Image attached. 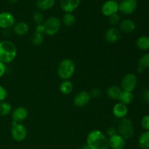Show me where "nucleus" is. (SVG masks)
<instances>
[{
  "instance_id": "1",
  "label": "nucleus",
  "mask_w": 149,
  "mask_h": 149,
  "mask_svg": "<svg viewBox=\"0 0 149 149\" xmlns=\"http://www.w3.org/2000/svg\"><path fill=\"white\" fill-rule=\"evenodd\" d=\"M86 145L90 149H109V138L98 130H94L89 132L87 137Z\"/></svg>"
},
{
  "instance_id": "2",
  "label": "nucleus",
  "mask_w": 149,
  "mask_h": 149,
  "mask_svg": "<svg viewBox=\"0 0 149 149\" xmlns=\"http://www.w3.org/2000/svg\"><path fill=\"white\" fill-rule=\"evenodd\" d=\"M17 55V49L13 42L3 40L0 42V61L4 64L13 62Z\"/></svg>"
},
{
  "instance_id": "3",
  "label": "nucleus",
  "mask_w": 149,
  "mask_h": 149,
  "mask_svg": "<svg viewBox=\"0 0 149 149\" xmlns=\"http://www.w3.org/2000/svg\"><path fill=\"white\" fill-rule=\"evenodd\" d=\"M76 71V65L74 61L68 58L63 59L59 63L57 73L62 80H69L74 75Z\"/></svg>"
},
{
  "instance_id": "4",
  "label": "nucleus",
  "mask_w": 149,
  "mask_h": 149,
  "mask_svg": "<svg viewBox=\"0 0 149 149\" xmlns=\"http://www.w3.org/2000/svg\"><path fill=\"white\" fill-rule=\"evenodd\" d=\"M134 126L132 122L127 117L120 119L118 124V134L125 141L130 139L134 135Z\"/></svg>"
},
{
  "instance_id": "5",
  "label": "nucleus",
  "mask_w": 149,
  "mask_h": 149,
  "mask_svg": "<svg viewBox=\"0 0 149 149\" xmlns=\"http://www.w3.org/2000/svg\"><path fill=\"white\" fill-rule=\"evenodd\" d=\"M45 27V33L47 36H52L59 32L61 28V21L55 16L49 17L43 23Z\"/></svg>"
},
{
  "instance_id": "6",
  "label": "nucleus",
  "mask_w": 149,
  "mask_h": 149,
  "mask_svg": "<svg viewBox=\"0 0 149 149\" xmlns=\"http://www.w3.org/2000/svg\"><path fill=\"white\" fill-rule=\"evenodd\" d=\"M11 128V136L17 142H22L26 138L28 135L27 129L22 123H17L13 121Z\"/></svg>"
},
{
  "instance_id": "7",
  "label": "nucleus",
  "mask_w": 149,
  "mask_h": 149,
  "mask_svg": "<svg viewBox=\"0 0 149 149\" xmlns=\"http://www.w3.org/2000/svg\"><path fill=\"white\" fill-rule=\"evenodd\" d=\"M137 84H138V78L136 75L132 73H128L125 74L121 81L122 90L131 93H132L136 89Z\"/></svg>"
},
{
  "instance_id": "8",
  "label": "nucleus",
  "mask_w": 149,
  "mask_h": 149,
  "mask_svg": "<svg viewBox=\"0 0 149 149\" xmlns=\"http://www.w3.org/2000/svg\"><path fill=\"white\" fill-rule=\"evenodd\" d=\"M138 6L137 0H122L119 3V11L126 15H131L135 11Z\"/></svg>"
},
{
  "instance_id": "9",
  "label": "nucleus",
  "mask_w": 149,
  "mask_h": 149,
  "mask_svg": "<svg viewBox=\"0 0 149 149\" xmlns=\"http://www.w3.org/2000/svg\"><path fill=\"white\" fill-rule=\"evenodd\" d=\"M118 11H119V3L116 0H108L102 5V13L107 17L116 14Z\"/></svg>"
},
{
  "instance_id": "10",
  "label": "nucleus",
  "mask_w": 149,
  "mask_h": 149,
  "mask_svg": "<svg viewBox=\"0 0 149 149\" xmlns=\"http://www.w3.org/2000/svg\"><path fill=\"white\" fill-rule=\"evenodd\" d=\"M15 23V18L12 13L9 12L0 13V28L3 29H10Z\"/></svg>"
},
{
  "instance_id": "11",
  "label": "nucleus",
  "mask_w": 149,
  "mask_h": 149,
  "mask_svg": "<svg viewBox=\"0 0 149 149\" xmlns=\"http://www.w3.org/2000/svg\"><path fill=\"white\" fill-rule=\"evenodd\" d=\"M90 100H91V96L90 93L82 90L79 92L75 95L74 99V104L77 107H84L88 104Z\"/></svg>"
},
{
  "instance_id": "12",
  "label": "nucleus",
  "mask_w": 149,
  "mask_h": 149,
  "mask_svg": "<svg viewBox=\"0 0 149 149\" xmlns=\"http://www.w3.org/2000/svg\"><path fill=\"white\" fill-rule=\"evenodd\" d=\"M29 116V111L27 109L23 106H19L12 112V119L13 121L17 123H22V122L26 120Z\"/></svg>"
},
{
  "instance_id": "13",
  "label": "nucleus",
  "mask_w": 149,
  "mask_h": 149,
  "mask_svg": "<svg viewBox=\"0 0 149 149\" xmlns=\"http://www.w3.org/2000/svg\"><path fill=\"white\" fill-rule=\"evenodd\" d=\"M121 31L115 26L109 28L105 33V39L109 43H116L121 39Z\"/></svg>"
},
{
  "instance_id": "14",
  "label": "nucleus",
  "mask_w": 149,
  "mask_h": 149,
  "mask_svg": "<svg viewBox=\"0 0 149 149\" xmlns=\"http://www.w3.org/2000/svg\"><path fill=\"white\" fill-rule=\"evenodd\" d=\"M81 0H61L60 6L65 13H72L80 5Z\"/></svg>"
},
{
  "instance_id": "15",
  "label": "nucleus",
  "mask_w": 149,
  "mask_h": 149,
  "mask_svg": "<svg viewBox=\"0 0 149 149\" xmlns=\"http://www.w3.org/2000/svg\"><path fill=\"white\" fill-rule=\"evenodd\" d=\"M109 142L111 149H124L126 146V141L118 133L109 137Z\"/></svg>"
},
{
  "instance_id": "16",
  "label": "nucleus",
  "mask_w": 149,
  "mask_h": 149,
  "mask_svg": "<svg viewBox=\"0 0 149 149\" xmlns=\"http://www.w3.org/2000/svg\"><path fill=\"white\" fill-rule=\"evenodd\" d=\"M112 113H113V116L117 119H122L123 118H125L128 113L127 106L120 103V102L116 103L112 109Z\"/></svg>"
},
{
  "instance_id": "17",
  "label": "nucleus",
  "mask_w": 149,
  "mask_h": 149,
  "mask_svg": "<svg viewBox=\"0 0 149 149\" xmlns=\"http://www.w3.org/2000/svg\"><path fill=\"white\" fill-rule=\"evenodd\" d=\"M29 31H30L29 25L24 21L15 23L13 26V32L15 33V34L19 36H26V34H28Z\"/></svg>"
},
{
  "instance_id": "18",
  "label": "nucleus",
  "mask_w": 149,
  "mask_h": 149,
  "mask_svg": "<svg viewBox=\"0 0 149 149\" xmlns=\"http://www.w3.org/2000/svg\"><path fill=\"white\" fill-rule=\"evenodd\" d=\"M136 25L131 19H125L119 23V30L126 33H130L135 30Z\"/></svg>"
},
{
  "instance_id": "19",
  "label": "nucleus",
  "mask_w": 149,
  "mask_h": 149,
  "mask_svg": "<svg viewBox=\"0 0 149 149\" xmlns=\"http://www.w3.org/2000/svg\"><path fill=\"white\" fill-rule=\"evenodd\" d=\"M122 91V90L121 87L116 85H113L111 86V87H109L107 89V90H106V95L111 100H119V95H120Z\"/></svg>"
},
{
  "instance_id": "20",
  "label": "nucleus",
  "mask_w": 149,
  "mask_h": 149,
  "mask_svg": "<svg viewBox=\"0 0 149 149\" xmlns=\"http://www.w3.org/2000/svg\"><path fill=\"white\" fill-rule=\"evenodd\" d=\"M55 0H36V5L39 10H49L54 7Z\"/></svg>"
},
{
  "instance_id": "21",
  "label": "nucleus",
  "mask_w": 149,
  "mask_h": 149,
  "mask_svg": "<svg viewBox=\"0 0 149 149\" xmlns=\"http://www.w3.org/2000/svg\"><path fill=\"white\" fill-rule=\"evenodd\" d=\"M59 90L62 94L69 95L74 90V84L69 80H63L62 82L61 83L59 87Z\"/></svg>"
},
{
  "instance_id": "22",
  "label": "nucleus",
  "mask_w": 149,
  "mask_h": 149,
  "mask_svg": "<svg viewBox=\"0 0 149 149\" xmlns=\"http://www.w3.org/2000/svg\"><path fill=\"white\" fill-rule=\"evenodd\" d=\"M133 99L134 95L132 93L125 91V90H122L119 97V100L120 101V103H123V104L126 105V106L130 104L133 101Z\"/></svg>"
},
{
  "instance_id": "23",
  "label": "nucleus",
  "mask_w": 149,
  "mask_h": 149,
  "mask_svg": "<svg viewBox=\"0 0 149 149\" xmlns=\"http://www.w3.org/2000/svg\"><path fill=\"white\" fill-rule=\"evenodd\" d=\"M138 145L142 149H149V131H144L138 138Z\"/></svg>"
},
{
  "instance_id": "24",
  "label": "nucleus",
  "mask_w": 149,
  "mask_h": 149,
  "mask_svg": "<svg viewBox=\"0 0 149 149\" xmlns=\"http://www.w3.org/2000/svg\"><path fill=\"white\" fill-rule=\"evenodd\" d=\"M136 45L138 48L143 51L149 49V36H141L136 40Z\"/></svg>"
},
{
  "instance_id": "25",
  "label": "nucleus",
  "mask_w": 149,
  "mask_h": 149,
  "mask_svg": "<svg viewBox=\"0 0 149 149\" xmlns=\"http://www.w3.org/2000/svg\"><path fill=\"white\" fill-rule=\"evenodd\" d=\"M63 23L67 27L73 26L76 23V17L71 13H65L63 16Z\"/></svg>"
},
{
  "instance_id": "26",
  "label": "nucleus",
  "mask_w": 149,
  "mask_h": 149,
  "mask_svg": "<svg viewBox=\"0 0 149 149\" xmlns=\"http://www.w3.org/2000/svg\"><path fill=\"white\" fill-rule=\"evenodd\" d=\"M12 112V106L10 103L3 101L0 103V116H8Z\"/></svg>"
},
{
  "instance_id": "27",
  "label": "nucleus",
  "mask_w": 149,
  "mask_h": 149,
  "mask_svg": "<svg viewBox=\"0 0 149 149\" xmlns=\"http://www.w3.org/2000/svg\"><path fill=\"white\" fill-rule=\"evenodd\" d=\"M138 67L143 70L149 68V52L145 53L140 58L138 61Z\"/></svg>"
},
{
  "instance_id": "28",
  "label": "nucleus",
  "mask_w": 149,
  "mask_h": 149,
  "mask_svg": "<svg viewBox=\"0 0 149 149\" xmlns=\"http://www.w3.org/2000/svg\"><path fill=\"white\" fill-rule=\"evenodd\" d=\"M44 40H45L44 34L36 33V32H35V33L31 37V42L35 46H39V45H41L44 42Z\"/></svg>"
},
{
  "instance_id": "29",
  "label": "nucleus",
  "mask_w": 149,
  "mask_h": 149,
  "mask_svg": "<svg viewBox=\"0 0 149 149\" xmlns=\"http://www.w3.org/2000/svg\"><path fill=\"white\" fill-rule=\"evenodd\" d=\"M33 20L36 25L42 24L44 21L43 14L40 11H35L33 13Z\"/></svg>"
},
{
  "instance_id": "30",
  "label": "nucleus",
  "mask_w": 149,
  "mask_h": 149,
  "mask_svg": "<svg viewBox=\"0 0 149 149\" xmlns=\"http://www.w3.org/2000/svg\"><path fill=\"white\" fill-rule=\"evenodd\" d=\"M109 21L112 26H116L120 23V15L118 13L112 15L109 17Z\"/></svg>"
},
{
  "instance_id": "31",
  "label": "nucleus",
  "mask_w": 149,
  "mask_h": 149,
  "mask_svg": "<svg viewBox=\"0 0 149 149\" xmlns=\"http://www.w3.org/2000/svg\"><path fill=\"white\" fill-rule=\"evenodd\" d=\"M141 125L143 129L146 131H149V115H146L141 119Z\"/></svg>"
},
{
  "instance_id": "32",
  "label": "nucleus",
  "mask_w": 149,
  "mask_h": 149,
  "mask_svg": "<svg viewBox=\"0 0 149 149\" xmlns=\"http://www.w3.org/2000/svg\"><path fill=\"white\" fill-rule=\"evenodd\" d=\"M7 95H8V94H7V90L3 86L0 85V103L5 101V100L7 97Z\"/></svg>"
},
{
  "instance_id": "33",
  "label": "nucleus",
  "mask_w": 149,
  "mask_h": 149,
  "mask_svg": "<svg viewBox=\"0 0 149 149\" xmlns=\"http://www.w3.org/2000/svg\"><path fill=\"white\" fill-rule=\"evenodd\" d=\"M90 95L91 96V97H93V98H98L101 95V90L99 88H97V87H95V88H93L91 90Z\"/></svg>"
},
{
  "instance_id": "34",
  "label": "nucleus",
  "mask_w": 149,
  "mask_h": 149,
  "mask_svg": "<svg viewBox=\"0 0 149 149\" xmlns=\"http://www.w3.org/2000/svg\"><path fill=\"white\" fill-rule=\"evenodd\" d=\"M6 70H7V68H6V64L3 63L2 62L0 61V78H1V77L5 74Z\"/></svg>"
},
{
  "instance_id": "35",
  "label": "nucleus",
  "mask_w": 149,
  "mask_h": 149,
  "mask_svg": "<svg viewBox=\"0 0 149 149\" xmlns=\"http://www.w3.org/2000/svg\"><path fill=\"white\" fill-rule=\"evenodd\" d=\"M36 33H42V34H44V33H45V27H44L43 24H39L36 26Z\"/></svg>"
},
{
  "instance_id": "36",
  "label": "nucleus",
  "mask_w": 149,
  "mask_h": 149,
  "mask_svg": "<svg viewBox=\"0 0 149 149\" xmlns=\"http://www.w3.org/2000/svg\"><path fill=\"white\" fill-rule=\"evenodd\" d=\"M143 99L146 103H149V89H146L143 92Z\"/></svg>"
},
{
  "instance_id": "37",
  "label": "nucleus",
  "mask_w": 149,
  "mask_h": 149,
  "mask_svg": "<svg viewBox=\"0 0 149 149\" xmlns=\"http://www.w3.org/2000/svg\"><path fill=\"white\" fill-rule=\"evenodd\" d=\"M107 133H108V135H109L110 137L112 136V135H115V134H116V130H115L113 127H110L107 130Z\"/></svg>"
},
{
  "instance_id": "38",
  "label": "nucleus",
  "mask_w": 149,
  "mask_h": 149,
  "mask_svg": "<svg viewBox=\"0 0 149 149\" xmlns=\"http://www.w3.org/2000/svg\"><path fill=\"white\" fill-rule=\"evenodd\" d=\"M7 1H8L10 3H12V4H15V3L17 2L18 0H7Z\"/></svg>"
},
{
  "instance_id": "39",
  "label": "nucleus",
  "mask_w": 149,
  "mask_h": 149,
  "mask_svg": "<svg viewBox=\"0 0 149 149\" xmlns=\"http://www.w3.org/2000/svg\"><path fill=\"white\" fill-rule=\"evenodd\" d=\"M80 149H90V148H89L87 145H84V146H81V148H80Z\"/></svg>"
}]
</instances>
